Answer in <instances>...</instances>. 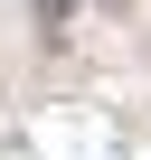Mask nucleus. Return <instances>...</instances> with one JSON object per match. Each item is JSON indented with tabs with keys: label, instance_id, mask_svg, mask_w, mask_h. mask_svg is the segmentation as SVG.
<instances>
[{
	"label": "nucleus",
	"instance_id": "obj_2",
	"mask_svg": "<svg viewBox=\"0 0 151 160\" xmlns=\"http://www.w3.org/2000/svg\"><path fill=\"white\" fill-rule=\"evenodd\" d=\"M104 10H132V0H104Z\"/></svg>",
	"mask_w": 151,
	"mask_h": 160
},
{
	"label": "nucleus",
	"instance_id": "obj_1",
	"mask_svg": "<svg viewBox=\"0 0 151 160\" xmlns=\"http://www.w3.org/2000/svg\"><path fill=\"white\" fill-rule=\"evenodd\" d=\"M29 19H38L47 38H66V28H76V0H29Z\"/></svg>",
	"mask_w": 151,
	"mask_h": 160
}]
</instances>
